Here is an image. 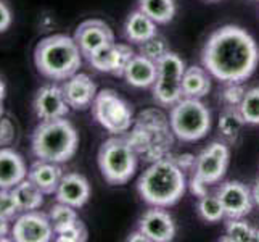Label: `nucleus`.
<instances>
[{
  "label": "nucleus",
  "mask_w": 259,
  "mask_h": 242,
  "mask_svg": "<svg viewBox=\"0 0 259 242\" xmlns=\"http://www.w3.org/2000/svg\"><path fill=\"white\" fill-rule=\"evenodd\" d=\"M203 66L222 83H243L259 63V47L240 26L227 24L214 31L201 52Z\"/></svg>",
  "instance_id": "obj_1"
},
{
  "label": "nucleus",
  "mask_w": 259,
  "mask_h": 242,
  "mask_svg": "<svg viewBox=\"0 0 259 242\" xmlns=\"http://www.w3.org/2000/svg\"><path fill=\"white\" fill-rule=\"evenodd\" d=\"M187 189L184 168L176 160L159 158L139 178L137 191L150 207H172L182 199Z\"/></svg>",
  "instance_id": "obj_2"
},
{
  "label": "nucleus",
  "mask_w": 259,
  "mask_h": 242,
  "mask_svg": "<svg viewBox=\"0 0 259 242\" xmlns=\"http://www.w3.org/2000/svg\"><path fill=\"white\" fill-rule=\"evenodd\" d=\"M37 71L52 81H66L76 75L82 65V53L74 38L66 34H52L40 39L34 50Z\"/></svg>",
  "instance_id": "obj_3"
},
{
  "label": "nucleus",
  "mask_w": 259,
  "mask_h": 242,
  "mask_svg": "<svg viewBox=\"0 0 259 242\" xmlns=\"http://www.w3.org/2000/svg\"><path fill=\"white\" fill-rule=\"evenodd\" d=\"M77 146L79 134L66 116L40 121L31 136V149L35 158L60 165L74 157Z\"/></svg>",
  "instance_id": "obj_4"
},
{
  "label": "nucleus",
  "mask_w": 259,
  "mask_h": 242,
  "mask_svg": "<svg viewBox=\"0 0 259 242\" xmlns=\"http://www.w3.org/2000/svg\"><path fill=\"white\" fill-rule=\"evenodd\" d=\"M97 161L106 183L111 186H124L136 175L139 157L131 141L121 134L103 142L98 149Z\"/></svg>",
  "instance_id": "obj_5"
},
{
  "label": "nucleus",
  "mask_w": 259,
  "mask_h": 242,
  "mask_svg": "<svg viewBox=\"0 0 259 242\" xmlns=\"http://www.w3.org/2000/svg\"><path fill=\"white\" fill-rule=\"evenodd\" d=\"M169 126L179 141L196 142L211 129V112L201 102V98L182 97L171 107Z\"/></svg>",
  "instance_id": "obj_6"
},
{
  "label": "nucleus",
  "mask_w": 259,
  "mask_h": 242,
  "mask_svg": "<svg viewBox=\"0 0 259 242\" xmlns=\"http://www.w3.org/2000/svg\"><path fill=\"white\" fill-rule=\"evenodd\" d=\"M230 163V149L226 142L214 141L193 161L190 191L195 197L208 194V186L218 184L226 176Z\"/></svg>",
  "instance_id": "obj_7"
},
{
  "label": "nucleus",
  "mask_w": 259,
  "mask_h": 242,
  "mask_svg": "<svg viewBox=\"0 0 259 242\" xmlns=\"http://www.w3.org/2000/svg\"><path fill=\"white\" fill-rule=\"evenodd\" d=\"M92 115L97 123L113 136L126 134L134 123L131 103L113 89H103L97 94L92 103Z\"/></svg>",
  "instance_id": "obj_8"
},
{
  "label": "nucleus",
  "mask_w": 259,
  "mask_h": 242,
  "mask_svg": "<svg viewBox=\"0 0 259 242\" xmlns=\"http://www.w3.org/2000/svg\"><path fill=\"white\" fill-rule=\"evenodd\" d=\"M184 60L169 50L156 61V81L153 84V98L161 107H172L182 95V76L185 71Z\"/></svg>",
  "instance_id": "obj_9"
},
{
  "label": "nucleus",
  "mask_w": 259,
  "mask_h": 242,
  "mask_svg": "<svg viewBox=\"0 0 259 242\" xmlns=\"http://www.w3.org/2000/svg\"><path fill=\"white\" fill-rule=\"evenodd\" d=\"M53 236L55 231L49 215L39 210L21 212L12 228V239L16 242H49Z\"/></svg>",
  "instance_id": "obj_10"
},
{
  "label": "nucleus",
  "mask_w": 259,
  "mask_h": 242,
  "mask_svg": "<svg viewBox=\"0 0 259 242\" xmlns=\"http://www.w3.org/2000/svg\"><path fill=\"white\" fill-rule=\"evenodd\" d=\"M74 41L81 50L82 57L89 58L100 49L114 42V32L108 24L102 20H87L82 21L74 31Z\"/></svg>",
  "instance_id": "obj_11"
},
{
  "label": "nucleus",
  "mask_w": 259,
  "mask_h": 242,
  "mask_svg": "<svg viewBox=\"0 0 259 242\" xmlns=\"http://www.w3.org/2000/svg\"><path fill=\"white\" fill-rule=\"evenodd\" d=\"M216 195L222 203L226 212V218H245L253 210V195L251 189L240 181H227L222 183Z\"/></svg>",
  "instance_id": "obj_12"
},
{
  "label": "nucleus",
  "mask_w": 259,
  "mask_h": 242,
  "mask_svg": "<svg viewBox=\"0 0 259 242\" xmlns=\"http://www.w3.org/2000/svg\"><path fill=\"white\" fill-rule=\"evenodd\" d=\"M134 55H136V52H134V49L127 46V44L113 42L110 46L95 52L94 55L87 58V61L94 70L100 71V73L122 76L126 65L129 63V60Z\"/></svg>",
  "instance_id": "obj_13"
},
{
  "label": "nucleus",
  "mask_w": 259,
  "mask_h": 242,
  "mask_svg": "<svg viewBox=\"0 0 259 242\" xmlns=\"http://www.w3.org/2000/svg\"><path fill=\"white\" fill-rule=\"evenodd\" d=\"M32 109L40 121L65 118L69 112V105L63 95V89L57 84L42 86L34 95Z\"/></svg>",
  "instance_id": "obj_14"
},
{
  "label": "nucleus",
  "mask_w": 259,
  "mask_h": 242,
  "mask_svg": "<svg viewBox=\"0 0 259 242\" xmlns=\"http://www.w3.org/2000/svg\"><path fill=\"white\" fill-rule=\"evenodd\" d=\"M139 229L150 242H169L176 236V223L164 207H150L139 220Z\"/></svg>",
  "instance_id": "obj_15"
},
{
  "label": "nucleus",
  "mask_w": 259,
  "mask_h": 242,
  "mask_svg": "<svg viewBox=\"0 0 259 242\" xmlns=\"http://www.w3.org/2000/svg\"><path fill=\"white\" fill-rule=\"evenodd\" d=\"M61 89H63V95L68 105L74 110H85L89 107H92L98 94L92 78L85 73H79V71L63 81Z\"/></svg>",
  "instance_id": "obj_16"
},
{
  "label": "nucleus",
  "mask_w": 259,
  "mask_h": 242,
  "mask_svg": "<svg viewBox=\"0 0 259 242\" xmlns=\"http://www.w3.org/2000/svg\"><path fill=\"white\" fill-rule=\"evenodd\" d=\"M55 197L58 202L68 203L74 209H81L89 202V197H91V184L82 175L66 173L61 178Z\"/></svg>",
  "instance_id": "obj_17"
},
{
  "label": "nucleus",
  "mask_w": 259,
  "mask_h": 242,
  "mask_svg": "<svg viewBox=\"0 0 259 242\" xmlns=\"http://www.w3.org/2000/svg\"><path fill=\"white\" fill-rule=\"evenodd\" d=\"M28 178L24 158L10 147H0V189H13Z\"/></svg>",
  "instance_id": "obj_18"
},
{
  "label": "nucleus",
  "mask_w": 259,
  "mask_h": 242,
  "mask_svg": "<svg viewBox=\"0 0 259 242\" xmlns=\"http://www.w3.org/2000/svg\"><path fill=\"white\" fill-rule=\"evenodd\" d=\"M61 178H63V169L60 163L53 161L37 158V161H34L28 169V179H31L44 194H55Z\"/></svg>",
  "instance_id": "obj_19"
},
{
  "label": "nucleus",
  "mask_w": 259,
  "mask_h": 242,
  "mask_svg": "<svg viewBox=\"0 0 259 242\" xmlns=\"http://www.w3.org/2000/svg\"><path fill=\"white\" fill-rule=\"evenodd\" d=\"M124 78L127 84L137 89L153 87L156 81V61L150 60L144 55H134L124 70Z\"/></svg>",
  "instance_id": "obj_20"
},
{
  "label": "nucleus",
  "mask_w": 259,
  "mask_h": 242,
  "mask_svg": "<svg viewBox=\"0 0 259 242\" xmlns=\"http://www.w3.org/2000/svg\"><path fill=\"white\" fill-rule=\"evenodd\" d=\"M158 34L156 23L142 10L132 12L124 23V36L132 44H142Z\"/></svg>",
  "instance_id": "obj_21"
},
{
  "label": "nucleus",
  "mask_w": 259,
  "mask_h": 242,
  "mask_svg": "<svg viewBox=\"0 0 259 242\" xmlns=\"http://www.w3.org/2000/svg\"><path fill=\"white\" fill-rule=\"evenodd\" d=\"M211 91V75L204 66L185 68L182 76V95L192 98H203Z\"/></svg>",
  "instance_id": "obj_22"
},
{
  "label": "nucleus",
  "mask_w": 259,
  "mask_h": 242,
  "mask_svg": "<svg viewBox=\"0 0 259 242\" xmlns=\"http://www.w3.org/2000/svg\"><path fill=\"white\" fill-rule=\"evenodd\" d=\"M20 212L39 210L44 203V192L35 186L31 179H23L20 184H16L12 189Z\"/></svg>",
  "instance_id": "obj_23"
},
{
  "label": "nucleus",
  "mask_w": 259,
  "mask_h": 242,
  "mask_svg": "<svg viewBox=\"0 0 259 242\" xmlns=\"http://www.w3.org/2000/svg\"><path fill=\"white\" fill-rule=\"evenodd\" d=\"M139 10L148 15L156 24H167L176 15L174 0H139Z\"/></svg>",
  "instance_id": "obj_24"
},
{
  "label": "nucleus",
  "mask_w": 259,
  "mask_h": 242,
  "mask_svg": "<svg viewBox=\"0 0 259 242\" xmlns=\"http://www.w3.org/2000/svg\"><path fill=\"white\" fill-rule=\"evenodd\" d=\"M245 120L240 113L238 107H224L219 116V132L229 142H235L243 128Z\"/></svg>",
  "instance_id": "obj_25"
},
{
  "label": "nucleus",
  "mask_w": 259,
  "mask_h": 242,
  "mask_svg": "<svg viewBox=\"0 0 259 242\" xmlns=\"http://www.w3.org/2000/svg\"><path fill=\"white\" fill-rule=\"evenodd\" d=\"M222 240L230 242H259V229L253 228L243 218H227L226 236Z\"/></svg>",
  "instance_id": "obj_26"
},
{
  "label": "nucleus",
  "mask_w": 259,
  "mask_h": 242,
  "mask_svg": "<svg viewBox=\"0 0 259 242\" xmlns=\"http://www.w3.org/2000/svg\"><path fill=\"white\" fill-rule=\"evenodd\" d=\"M196 210H198L200 218L206 223H219L226 218L224 207L216 194H204L203 197H198Z\"/></svg>",
  "instance_id": "obj_27"
},
{
  "label": "nucleus",
  "mask_w": 259,
  "mask_h": 242,
  "mask_svg": "<svg viewBox=\"0 0 259 242\" xmlns=\"http://www.w3.org/2000/svg\"><path fill=\"white\" fill-rule=\"evenodd\" d=\"M47 215L50 218V223L53 226V231H55V234L60 231L66 229L68 226L74 225V223L79 220L76 209L71 207V205H68V203H63V202H58V203L53 205Z\"/></svg>",
  "instance_id": "obj_28"
},
{
  "label": "nucleus",
  "mask_w": 259,
  "mask_h": 242,
  "mask_svg": "<svg viewBox=\"0 0 259 242\" xmlns=\"http://www.w3.org/2000/svg\"><path fill=\"white\" fill-rule=\"evenodd\" d=\"M238 110L246 124H259V87L248 89Z\"/></svg>",
  "instance_id": "obj_29"
},
{
  "label": "nucleus",
  "mask_w": 259,
  "mask_h": 242,
  "mask_svg": "<svg viewBox=\"0 0 259 242\" xmlns=\"http://www.w3.org/2000/svg\"><path fill=\"white\" fill-rule=\"evenodd\" d=\"M167 52H169V46H167L166 39L161 38V36H158V34L153 36L151 39L139 44V53H140V55H144V57L153 60V61L161 60Z\"/></svg>",
  "instance_id": "obj_30"
},
{
  "label": "nucleus",
  "mask_w": 259,
  "mask_h": 242,
  "mask_svg": "<svg viewBox=\"0 0 259 242\" xmlns=\"http://www.w3.org/2000/svg\"><path fill=\"white\" fill-rule=\"evenodd\" d=\"M55 240L58 242H84L87 240V229L81 220H77L74 225L55 234Z\"/></svg>",
  "instance_id": "obj_31"
},
{
  "label": "nucleus",
  "mask_w": 259,
  "mask_h": 242,
  "mask_svg": "<svg viewBox=\"0 0 259 242\" xmlns=\"http://www.w3.org/2000/svg\"><path fill=\"white\" fill-rule=\"evenodd\" d=\"M245 92L246 89L242 86V83H226V87L222 89L221 94V100L226 107H238L243 100Z\"/></svg>",
  "instance_id": "obj_32"
},
{
  "label": "nucleus",
  "mask_w": 259,
  "mask_h": 242,
  "mask_svg": "<svg viewBox=\"0 0 259 242\" xmlns=\"http://www.w3.org/2000/svg\"><path fill=\"white\" fill-rule=\"evenodd\" d=\"M18 213H21V212H20V207H18L12 189H0V215H2L4 218L13 221L18 217Z\"/></svg>",
  "instance_id": "obj_33"
},
{
  "label": "nucleus",
  "mask_w": 259,
  "mask_h": 242,
  "mask_svg": "<svg viewBox=\"0 0 259 242\" xmlns=\"http://www.w3.org/2000/svg\"><path fill=\"white\" fill-rule=\"evenodd\" d=\"M13 134H15V129H13L12 121L0 118V147L10 144L13 141Z\"/></svg>",
  "instance_id": "obj_34"
},
{
  "label": "nucleus",
  "mask_w": 259,
  "mask_h": 242,
  "mask_svg": "<svg viewBox=\"0 0 259 242\" xmlns=\"http://www.w3.org/2000/svg\"><path fill=\"white\" fill-rule=\"evenodd\" d=\"M12 24V10L4 0H0V32H5Z\"/></svg>",
  "instance_id": "obj_35"
},
{
  "label": "nucleus",
  "mask_w": 259,
  "mask_h": 242,
  "mask_svg": "<svg viewBox=\"0 0 259 242\" xmlns=\"http://www.w3.org/2000/svg\"><path fill=\"white\" fill-rule=\"evenodd\" d=\"M127 240H129V242H150L148 237H147L139 228H137L136 231H134V232H131L129 237H127Z\"/></svg>",
  "instance_id": "obj_36"
},
{
  "label": "nucleus",
  "mask_w": 259,
  "mask_h": 242,
  "mask_svg": "<svg viewBox=\"0 0 259 242\" xmlns=\"http://www.w3.org/2000/svg\"><path fill=\"white\" fill-rule=\"evenodd\" d=\"M8 231H10V220L4 218L2 215H0V240L5 239V236L8 234Z\"/></svg>",
  "instance_id": "obj_37"
},
{
  "label": "nucleus",
  "mask_w": 259,
  "mask_h": 242,
  "mask_svg": "<svg viewBox=\"0 0 259 242\" xmlns=\"http://www.w3.org/2000/svg\"><path fill=\"white\" fill-rule=\"evenodd\" d=\"M251 195H253V202L256 207H259V179H256V183L251 187Z\"/></svg>",
  "instance_id": "obj_38"
},
{
  "label": "nucleus",
  "mask_w": 259,
  "mask_h": 242,
  "mask_svg": "<svg viewBox=\"0 0 259 242\" xmlns=\"http://www.w3.org/2000/svg\"><path fill=\"white\" fill-rule=\"evenodd\" d=\"M5 92H7V87H5V83L4 79L0 78V103H4V98H5Z\"/></svg>",
  "instance_id": "obj_39"
},
{
  "label": "nucleus",
  "mask_w": 259,
  "mask_h": 242,
  "mask_svg": "<svg viewBox=\"0 0 259 242\" xmlns=\"http://www.w3.org/2000/svg\"><path fill=\"white\" fill-rule=\"evenodd\" d=\"M4 116V103H0V118Z\"/></svg>",
  "instance_id": "obj_40"
},
{
  "label": "nucleus",
  "mask_w": 259,
  "mask_h": 242,
  "mask_svg": "<svg viewBox=\"0 0 259 242\" xmlns=\"http://www.w3.org/2000/svg\"><path fill=\"white\" fill-rule=\"evenodd\" d=\"M208 2H218V0H208Z\"/></svg>",
  "instance_id": "obj_41"
}]
</instances>
